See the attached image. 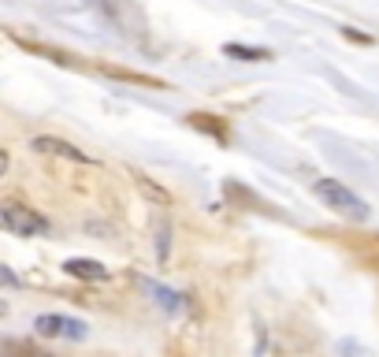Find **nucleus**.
I'll return each mask as SVG.
<instances>
[{
    "label": "nucleus",
    "mask_w": 379,
    "mask_h": 357,
    "mask_svg": "<svg viewBox=\"0 0 379 357\" xmlns=\"http://www.w3.org/2000/svg\"><path fill=\"white\" fill-rule=\"evenodd\" d=\"M168 253H171V227L168 220H156V257L168 261Z\"/></svg>",
    "instance_id": "nucleus-9"
},
{
    "label": "nucleus",
    "mask_w": 379,
    "mask_h": 357,
    "mask_svg": "<svg viewBox=\"0 0 379 357\" xmlns=\"http://www.w3.org/2000/svg\"><path fill=\"white\" fill-rule=\"evenodd\" d=\"M346 38H350V41H364V45H372V38H364V34H357V30H346Z\"/></svg>",
    "instance_id": "nucleus-11"
},
{
    "label": "nucleus",
    "mask_w": 379,
    "mask_h": 357,
    "mask_svg": "<svg viewBox=\"0 0 379 357\" xmlns=\"http://www.w3.org/2000/svg\"><path fill=\"white\" fill-rule=\"evenodd\" d=\"M312 193H316V198L328 205V209H334L339 216H346V220H368V201L364 198H357V193L346 187V182H339V179H316L312 182Z\"/></svg>",
    "instance_id": "nucleus-1"
},
{
    "label": "nucleus",
    "mask_w": 379,
    "mask_h": 357,
    "mask_svg": "<svg viewBox=\"0 0 379 357\" xmlns=\"http://www.w3.org/2000/svg\"><path fill=\"white\" fill-rule=\"evenodd\" d=\"M0 287H19V276L8 264H0Z\"/></svg>",
    "instance_id": "nucleus-10"
},
{
    "label": "nucleus",
    "mask_w": 379,
    "mask_h": 357,
    "mask_svg": "<svg viewBox=\"0 0 379 357\" xmlns=\"http://www.w3.org/2000/svg\"><path fill=\"white\" fill-rule=\"evenodd\" d=\"M34 149H38V153H52V157L74 160V164H90V157H86L79 145L63 142V138H52V134H41V138H34Z\"/></svg>",
    "instance_id": "nucleus-4"
},
{
    "label": "nucleus",
    "mask_w": 379,
    "mask_h": 357,
    "mask_svg": "<svg viewBox=\"0 0 379 357\" xmlns=\"http://www.w3.org/2000/svg\"><path fill=\"white\" fill-rule=\"evenodd\" d=\"M216 119H220V116H190V127H197V131H209V134H216V138H220V142H227V127L223 123H216Z\"/></svg>",
    "instance_id": "nucleus-8"
},
{
    "label": "nucleus",
    "mask_w": 379,
    "mask_h": 357,
    "mask_svg": "<svg viewBox=\"0 0 379 357\" xmlns=\"http://www.w3.org/2000/svg\"><path fill=\"white\" fill-rule=\"evenodd\" d=\"M4 171H8V153L0 149V179H4Z\"/></svg>",
    "instance_id": "nucleus-12"
},
{
    "label": "nucleus",
    "mask_w": 379,
    "mask_h": 357,
    "mask_svg": "<svg viewBox=\"0 0 379 357\" xmlns=\"http://www.w3.org/2000/svg\"><path fill=\"white\" fill-rule=\"evenodd\" d=\"M34 331L41 339H86V320H74V317H63V312H41L34 320Z\"/></svg>",
    "instance_id": "nucleus-3"
},
{
    "label": "nucleus",
    "mask_w": 379,
    "mask_h": 357,
    "mask_svg": "<svg viewBox=\"0 0 379 357\" xmlns=\"http://www.w3.org/2000/svg\"><path fill=\"white\" fill-rule=\"evenodd\" d=\"M63 272L74 276V279H86V283H101V279H108V268L101 261H90V257H71V261H63Z\"/></svg>",
    "instance_id": "nucleus-5"
},
{
    "label": "nucleus",
    "mask_w": 379,
    "mask_h": 357,
    "mask_svg": "<svg viewBox=\"0 0 379 357\" xmlns=\"http://www.w3.org/2000/svg\"><path fill=\"white\" fill-rule=\"evenodd\" d=\"M0 223H4L8 231L23 235V238H34V235L49 231L45 216H41L38 209H30V205H23V201H4L0 205Z\"/></svg>",
    "instance_id": "nucleus-2"
},
{
    "label": "nucleus",
    "mask_w": 379,
    "mask_h": 357,
    "mask_svg": "<svg viewBox=\"0 0 379 357\" xmlns=\"http://www.w3.org/2000/svg\"><path fill=\"white\" fill-rule=\"evenodd\" d=\"M223 56L245 60V63H261V60H272V52H268V49H253V45H238V41H227V45H223Z\"/></svg>",
    "instance_id": "nucleus-7"
},
{
    "label": "nucleus",
    "mask_w": 379,
    "mask_h": 357,
    "mask_svg": "<svg viewBox=\"0 0 379 357\" xmlns=\"http://www.w3.org/2000/svg\"><path fill=\"white\" fill-rule=\"evenodd\" d=\"M138 193H142L145 201H153L156 209H168V205L175 201V198H171V190H168V187H160L156 179H145V175L138 179Z\"/></svg>",
    "instance_id": "nucleus-6"
}]
</instances>
